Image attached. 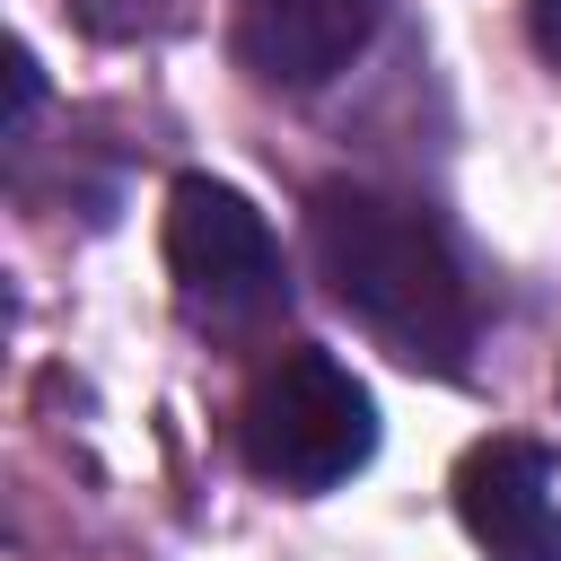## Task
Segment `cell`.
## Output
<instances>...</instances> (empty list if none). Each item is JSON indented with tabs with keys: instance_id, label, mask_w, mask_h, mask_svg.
Listing matches in <instances>:
<instances>
[{
	"instance_id": "cell-1",
	"label": "cell",
	"mask_w": 561,
	"mask_h": 561,
	"mask_svg": "<svg viewBox=\"0 0 561 561\" xmlns=\"http://www.w3.org/2000/svg\"><path fill=\"white\" fill-rule=\"evenodd\" d=\"M307 254H316V280L333 289V307L377 351H394L403 368H430V377H465L473 289L430 210L368 193V184H324L307 202Z\"/></svg>"
},
{
	"instance_id": "cell-4",
	"label": "cell",
	"mask_w": 561,
	"mask_h": 561,
	"mask_svg": "<svg viewBox=\"0 0 561 561\" xmlns=\"http://www.w3.org/2000/svg\"><path fill=\"white\" fill-rule=\"evenodd\" d=\"M456 517L482 543V561H561L552 456L535 438H482L456 465Z\"/></svg>"
},
{
	"instance_id": "cell-5",
	"label": "cell",
	"mask_w": 561,
	"mask_h": 561,
	"mask_svg": "<svg viewBox=\"0 0 561 561\" xmlns=\"http://www.w3.org/2000/svg\"><path fill=\"white\" fill-rule=\"evenodd\" d=\"M377 0H237V61L263 88H324L368 44Z\"/></svg>"
},
{
	"instance_id": "cell-6",
	"label": "cell",
	"mask_w": 561,
	"mask_h": 561,
	"mask_svg": "<svg viewBox=\"0 0 561 561\" xmlns=\"http://www.w3.org/2000/svg\"><path fill=\"white\" fill-rule=\"evenodd\" d=\"M526 35H535V44L561 61V0H526Z\"/></svg>"
},
{
	"instance_id": "cell-2",
	"label": "cell",
	"mask_w": 561,
	"mask_h": 561,
	"mask_svg": "<svg viewBox=\"0 0 561 561\" xmlns=\"http://www.w3.org/2000/svg\"><path fill=\"white\" fill-rule=\"evenodd\" d=\"M237 447L263 482L280 491H333L342 473L368 465L377 447V403L368 386L324 359V351H280L254 368L245 403H237Z\"/></svg>"
},
{
	"instance_id": "cell-3",
	"label": "cell",
	"mask_w": 561,
	"mask_h": 561,
	"mask_svg": "<svg viewBox=\"0 0 561 561\" xmlns=\"http://www.w3.org/2000/svg\"><path fill=\"white\" fill-rule=\"evenodd\" d=\"M167 280L202 333H254L280 316V245L237 184L184 175L167 193Z\"/></svg>"
}]
</instances>
